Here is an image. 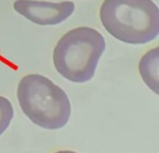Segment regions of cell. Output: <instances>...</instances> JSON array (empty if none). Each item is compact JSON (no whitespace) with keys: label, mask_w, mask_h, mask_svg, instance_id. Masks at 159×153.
<instances>
[{"label":"cell","mask_w":159,"mask_h":153,"mask_svg":"<svg viewBox=\"0 0 159 153\" xmlns=\"http://www.w3.org/2000/svg\"><path fill=\"white\" fill-rule=\"evenodd\" d=\"M14 8L17 13L38 25H57L74 13L72 1L48 2L39 0H16Z\"/></svg>","instance_id":"cell-4"},{"label":"cell","mask_w":159,"mask_h":153,"mask_svg":"<svg viewBox=\"0 0 159 153\" xmlns=\"http://www.w3.org/2000/svg\"><path fill=\"white\" fill-rule=\"evenodd\" d=\"M55 153H78V152L72 151V150H61V151H57Z\"/></svg>","instance_id":"cell-7"},{"label":"cell","mask_w":159,"mask_h":153,"mask_svg":"<svg viewBox=\"0 0 159 153\" xmlns=\"http://www.w3.org/2000/svg\"><path fill=\"white\" fill-rule=\"evenodd\" d=\"M14 115V107L11 101L3 96H0V136L11 125Z\"/></svg>","instance_id":"cell-6"},{"label":"cell","mask_w":159,"mask_h":153,"mask_svg":"<svg viewBox=\"0 0 159 153\" xmlns=\"http://www.w3.org/2000/svg\"><path fill=\"white\" fill-rule=\"evenodd\" d=\"M100 19L106 31L123 43H149L159 34V10L152 0H104Z\"/></svg>","instance_id":"cell-2"},{"label":"cell","mask_w":159,"mask_h":153,"mask_svg":"<svg viewBox=\"0 0 159 153\" xmlns=\"http://www.w3.org/2000/svg\"><path fill=\"white\" fill-rule=\"evenodd\" d=\"M106 43L98 30L77 27L59 39L53 50L56 71L69 81L83 83L93 79Z\"/></svg>","instance_id":"cell-3"},{"label":"cell","mask_w":159,"mask_h":153,"mask_svg":"<svg viewBox=\"0 0 159 153\" xmlns=\"http://www.w3.org/2000/svg\"><path fill=\"white\" fill-rule=\"evenodd\" d=\"M158 47L151 49L139 62V73L143 80L155 94H158Z\"/></svg>","instance_id":"cell-5"},{"label":"cell","mask_w":159,"mask_h":153,"mask_svg":"<svg viewBox=\"0 0 159 153\" xmlns=\"http://www.w3.org/2000/svg\"><path fill=\"white\" fill-rule=\"evenodd\" d=\"M17 98L24 115L43 129H61L71 117L67 93L41 74L24 76L18 85Z\"/></svg>","instance_id":"cell-1"}]
</instances>
